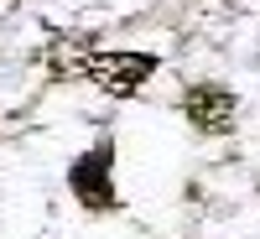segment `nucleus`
Returning a JSON list of instances; mask_svg holds the SVG:
<instances>
[{"label":"nucleus","instance_id":"2","mask_svg":"<svg viewBox=\"0 0 260 239\" xmlns=\"http://www.w3.org/2000/svg\"><path fill=\"white\" fill-rule=\"evenodd\" d=\"M182 115L198 135H229L234 120H240V99H234L224 83H192L182 94Z\"/></svg>","mask_w":260,"mask_h":239},{"label":"nucleus","instance_id":"1","mask_svg":"<svg viewBox=\"0 0 260 239\" xmlns=\"http://www.w3.org/2000/svg\"><path fill=\"white\" fill-rule=\"evenodd\" d=\"M68 187H73V198L89 208V213H104V208H115V146L110 141H99L89 146L83 156L68 166Z\"/></svg>","mask_w":260,"mask_h":239},{"label":"nucleus","instance_id":"4","mask_svg":"<svg viewBox=\"0 0 260 239\" xmlns=\"http://www.w3.org/2000/svg\"><path fill=\"white\" fill-rule=\"evenodd\" d=\"M94 52H99V42L89 31H62L47 42V73L52 78H89Z\"/></svg>","mask_w":260,"mask_h":239},{"label":"nucleus","instance_id":"3","mask_svg":"<svg viewBox=\"0 0 260 239\" xmlns=\"http://www.w3.org/2000/svg\"><path fill=\"white\" fill-rule=\"evenodd\" d=\"M161 62L151 57V52H94V62H89V78L99 83L104 94H115V99H130L141 89V83L156 73Z\"/></svg>","mask_w":260,"mask_h":239}]
</instances>
